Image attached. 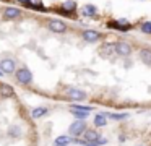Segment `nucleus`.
<instances>
[{"label": "nucleus", "mask_w": 151, "mask_h": 146, "mask_svg": "<svg viewBox=\"0 0 151 146\" xmlns=\"http://www.w3.org/2000/svg\"><path fill=\"white\" fill-rule=\"evenodd\" d=\"M65 96L70 97L72 101H83L86 99V93L81 89H78V88H68V89L65 91Z\"/></svg>", "instance_id": "nucleus-1"}, {"label": "nucleus", "mask_w": 151, "mask_h": 146, "mask_svg": "<svg viewBox=\"0 0 151 146\" xmlns=\"http://www.w3.org/2000/svg\"><path fill=\"white\" fill-rule=\"evenodd\" d=\"M70 135L73 136H78V135H83L86 130V123L83 122V120H76V122H73L72 125H70Z\"/></svg>", "instance_id": "nucleus-2"}, {"label": "nucleus", "mask_w": 151, "mask_h": 146, "mask_svg": "<svg viewBox=\"0 0 151 146\" xmlns=\"http://www.w3.org/2000/svg\"><path fill=\"white\" fill-rule=\"evenodd\" d=\"M17 80L21 84H29L33 81V75H31V71L28 68H21V70L17 71Z\"/></svg>", "instance_id": "nucleus-3"}, {"label": "nucleus", "mask_w": 151, "mask_h": 146, "mask_svg": "<svg viewBox=\"0 0 151 146\" xmlns=\"http://www.w3.org/2000/svg\"><path fill=\"white\" fill-rule=\"evenodd\" d=\"M115 54L127 57V55L132 54V45L127 44V42H115Z\"/></svg>", "instance_id": "nucleus-4"}, {"label": "nucleus", "mask_w": 151, "mask_h": 146, "mask_svg": "<svg viewBox=\"0 0 151 146\" xmlns=\"http://www.w3.org/2000/svg\"><path fill=\"white\" fill-rule=\"evenodd\" d=\"M49 29L54 32H63L67 29V24L60 19H50L49 21Z\"/></svg>", "instance_id": "nucleus-5"}, {"label": "nucleus", "mask_w": 151, "mask_h": 146, "mask_svg": "<svg viewBox=\"0 0 151 146\" xmlns=\"http://www.w3.org/2000/svg\"><path fill=\"white\" fill-rule=\"evenodd\" d=\"M99 37H101V34H99L98 31H93V29H86V31L83 32V39H85L86 42H96Z\"/></svg>", "instance_id": "nucleus-6"}, {"label": "nucleus", "mask_w": 151, "mask_h": 146, "mask_svg": "<svg viewBox=\"0 0 151 146\" xmlns=\"http://www.w3.org/2000/svg\"><path fill=\"white\" fill-rule=\"evenodd\" d=\"M0 70H4L5 73H13L15 71V62L10 58H5V60L0 62Z\"/></svg>", "instance_id": "nucleus-7"}, {"label": "nucleus", "mask_w": 151, "mask_h": 146, "mask_svg": "<svg viewBox=\"0 0 151 146\" xmlns=\"http://www.w3.org/2000/svg\"><path fill=\"white\" fill-rule=\"evenodd\" d=\"M15 94V91H13V88L10 86V84H0V96L2 97H12Z\"/></svg>", "instance_id": "nucleus-8"}, {"label": "nucleus", "mask_w": 151, "mask_h": 146, "mask_svg": "<svg viewBox=\"0 0 151 146\" xmlns=\"http://www.w3.org/2000/svg\"><path fill=\"white\" fill-rule=\"evenodd\" d=\"M96 138H99L96 130H85V133H83V143L93 141V140H96Z\"/></svg>", "instance_id": "nucleus-9"}, {"label": "nucleus", "mask_w": 151, "mask_h": 146, "mask_svg": "<svg viewBox=\"0 0 151 146\" xmlns=\"http://www.w3.org/2000/svg\"><path fill=\"white\" fill-rule=\"evenodd\" d=\"M140 58H141L143 63L151 65V50H150V49H141V50H140Z\"/></svg>", "instance_id": "nucleus-10"}, {"label": "nucleus", "mask_w": 151, "mask_h": 146, "mask_svg": "<svg viewBox=\"0 0 151 146\" xmlns=\"http://www.w3.org/2000/svg\"><path fill=\"white\" fill-rule=\"evenodd\" d=\"M106 123H107V115H106V114H98V115L94 117V125L96 127H106Z\"/></svg>", "instance_id": "nucleus-11"}, {"label": "nucleus", "mask_w": 151, "mask_h": 146, "mask_svg": "<svg viewBox=\"0 0 151 146\" xmlns=\"http://www.w3.org/2000/svg\"><path fill=\"white\" fill-rule=\"evenodd\" d=\"M4 15L7 19H13V18H18V16H20V10L18 8H7Z\"/></svg>", "instance_id": "nucleus-12"}, {"label": "nucleus", "mask_w": 151, "mask_h": 146, "mask_svg": "<svg viewBox=\"0 0 151 146\" xmlns=\"http://www.w3.org/2000/svg\"><path fill=\"white\" fill-rule=\"evenodd\" d=\"M46 114H47L46 107H36V109H33V112H31V117H33V119H41V117H44Z\"/></svg>", "instance_id": "nucleus-13"}, {"label": "nucleus", "mask_w": 151, "mask_h": 146, "mask_svg": "<svg viewBox=\"0 0 151 146\" xmlns=\"http://www.w3.org/2000/svg\"><path fill=\"white\" fill-rule=\"evenodd\" d=\"M81 13L85 16H94L96 13H98V10H96L94 5H85V6H83V10H81Z\"/></svg>", "instance_id": "nucleus-14"}, {"label": "nucleus", "mask_w": 151, "mask_h": 146, "mask_svg": "<svg viewBox=\"0 0 151 146\" xmlns=\"http://www.w3.org/2000/svg\"><path fill=\"white\" fill-rule=\"evenodd\" d=\"M106 143H107L106 138H96V140H93V141L83 143V146H101V145H106Z\"/></svg>", "instance_id": "nucleus-15"}, {"label": "nucleus", "mask_w": 151, "mask_h": 146, "mask_svg": "<svg viewBox=\"0 0 151 146\" xmlns=\"http://www.w3.org/2000/svg\"><path fill=\"white\" fill-rule=\"evenodd\" d=\"M72 114L73 115L76 117V119H86V117H88V112H86V110H78V109H72Z\"/></svg>", "instance_id": "nucleus-16"}, {"label": "nucleus", "mask_w": 151, "mask_h": 146, "mask_svg": "<svg viewBox=\"0 0 151 146\" xmlns=\"http://www.w3.org/2000/svg\"><path fill=\"white\" fill-rule=\"evenodd\" d=\"M70 141H72V138H70V136L62 135V136H59V138L55 140V145H68Z\"/></svg>", "instance_id": "nucleus-17"}, {"label": "nucleus", "mask_w": 151, "mask_h": 146, "mask_svg": "<svg viewBox=\"0 0 151 146\" xmlns=\"http://www.w3.org/2000/svg\"><path fill=\"white\" fill-rule=\"evenodd\" d=\"M109 28H115V29H122V31H127L130 26L128 24H119V23H111L109 21Z\"/></svg>", "instance_id": "nucleus-18"}, {"label": "nucleus", "mask_w": 151, "mask_h": 146, "mask_svg": "<svg viewBox=\"0 0 151 146\" xmlns=\"http://www.w3.org/2000/svg\"><path fill=\"white\" fill-rule=\"evenodd\" d=\"M107 117L109 119H112V120H124V119H127V114H107Z\"/></svg>", "instance_id": "nucleus-19"}, {"label": "nucleus", "mask_w": 151, "mask_h": 146, "mask_svg": "<svg viewBox=\"0 0 151 146\" xmlns=\"http://www.w3.org/2000/svg\"><path fill=\"white\" fill-rule=\"evenodd\" d=\"M63 8H65V10H68V12H73V10L76 8V3L73 2V0H67V2L63 3Z\"/></svg>", "instance_id": "nucleus-20"}, {"label": "nucleus", "mask_w": 151, "mask_h": 146, "mask_svg": "<svg viewBox=\"0 0 151 146\" xmlns=\"http://www.w3.org/2000/svg\"><path fill=\"white\" fill-rule=\"evenodd\" d=\"M141 31L146 32V34H151V21H146L141 24Z\"/></svg>", "instance_id": "nucleus-21"}, {"label": "nucleus", "mask_w": 151, "mask_h": 146, "mask_svg": "<svg viewBox=\"0 0 151 146\" xmlns=\"http://www.w3.org/2000/svg\"><path fill=\"white\" fill-rule=\"evenodd\" d=\"M55 146H67V145H55Z\"/></svg>", "instance_id": "nucleus-22"}]
</instances>
